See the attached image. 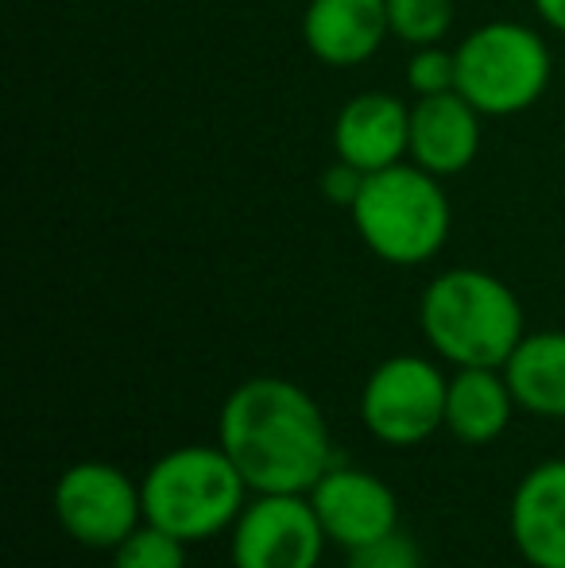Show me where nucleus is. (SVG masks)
<instances>
[{"mask_svg":"<svg viewBox=\"0 0 565 568\" xmlns=\"http://www.w3.org/2000/svg\"><path fill=\"white\" fill-rule=\"evenodd\" d=\"M387 39V0H310L302 12V43L325 67H361Z\"/></svg>","mask_w":565,"mask_h":568,"instance_id":"nucleus-12","label":"nucleus"},{"mask_svg":"<svg viewBox=\"0 0 565 568\" xmlns=\"http://www.w3.org/2000/svg\"><path fill=\"white\" fill-rule=\"evenodd\" d=\"M535 12L543 16L546 28H554L558 36H565V0H535Z\"/></svg>","mask_w":565,"mask_h":568,"instance_id":"nucleus-21","label":"nucleus"},{"mask_svg":"<svg viewBox=\"0 0 565 568\" xmlns=\"http://www.w3.org/2000/svg\"><path fill=\"white\" fill-rule=\"evenodd\" d=\"M310 503H314L325 538L345 546L349 554L387 538L400 526V503H395L392 487L372 471L349 468V464H333L310 487Z\"/></svg>","mask_w":565,"mask_h":568,"instance_id":"nucleus-9","label":"nucleus"},{"mask_svg":"<svg viewBox=\"0 0 565 568\" xmlns=\"http://www.w3.org/2000/svg\"><path fill=\"white\" fill-rule=\"evenodd\" d=\"M364 182H369V171L345 163V159H333V163L322 171V197L330 205H345V210H353L356 197H361V190H364Z\"/></svg>","mask_w":565,"mask_h":568,"instance_id":"nucleus-20","label":"nucleus"},{"mask_svg":"<svg viewBox=\"0 0 565 568\" xmlns=\"http://www.w3.org/2000/svg\"><path fill=\"white\" fill-rule=\"evenodd\" d=\"M325 541L310 495H256L233 523V568H317Z\"/></svg>","mask_w":565,"mask_h":568,"instance_id":"nucleus-8","label":"nucleus"},{"mask_svg":"<svg viewBox=\"0 0 565 568\" xmlns=\"http://www.w3.org/2000/svg\"><path fill=\"white\" fill-rule=\"evenodd\" d=\"M481 109L457 90L415 98L407 159L437 179L468 171L476 151H481Z\"/></svg>","mask_w":565,"mask_h":568,"instance_id":"nucleus-11","label":"nucleus"},{"mask_svg":"<svg viewBox=\"0 0 565 568\" xmlns=\"http://www.w3.org/2000/svg\"><path fill=\"white\" fill-rule=\"evenodd\" d=\"M140 495L143 523L174 534L186 546L229 530L249 507V484L221 445H186L163 453L140 479Z\"/></svg>","mask_w":565,"mask_h":568,"instance_id":"nucleus-3","label":"nucleus"},{"mask_svg":"<svg viewBox=\"0 0 565 568\" xmlns=\"http://www.w3.org/2000/svg\"><path fill=\"white\" fill-rule=\"evenodd\" d=\"M450 379L423 356H392L361 390V422L384 445H418L445 426Z\"/></svg>","mask_w":565,"mask_h":568,"instance_id":"nucleus-6","label":"nucleus"},{"mask_svg":"<svg viewBox=\"0 0 565 568\" xmlns=\"http://www.w3.org/2000/svg\"><path fill=\"white\" fill-rule=\"evenodd\" d=\"M349 568H418V549L400 530L349 554Z\"/></svg>","mask_w":565,"mask_h":568,"instance_id":"nucleus-19","label":"nucleus"},{"mask_svg":"<svg viewBox=\"0 0 565 568\" xmlns=\"http://www.w3.org/2000/svg\"><path fill=\"white\" fill-rule=\"evenodd\" d=\"M515 406L538 418H565V329L527 333L504 364Z\"/></svg>","mask_w":565,"mask_h":568,"instance_id":"nucleus-15","label":"nucleus"},{"mask_svg":"<svg viewBox=\"0 0 565 568\" xmlns=\"http://www.w3.org/2000/svg\"><path fill=\"white\" fill-rule=\"evenodd\" d=\"M453 16H457L453 0H387L392 39H400L407 47L442 43L453 31Z\"/></svg>","mask_w":565,"mask_h":568,"instance_id":"nucleus-16","label":"nucleus"},{"mask_svg":"<svg viewBox=\"0 0 565 568\" xmlns=\"http://www.w3.org/2000/svg\"><path fill=\"white\" fill-rule=\"evenodd\" d=\"M507 526L531 568H565V460H546L519 479Z\"/></svg>","mask_w":565,"mask_h":568,"instance_id":"nucleus-13","label":"nucleus"},{"mask_svg":"<svg viewBox=\"0 0 565 568\" xmlns=\"http://www.w3.org/2000/svg\"><path fill=\"white\" fill-rule=\"evenodd\" d=\"M113 568H186V541L148 523L113 549Z\"/></svg>","mask_w":565,"mask_h":568,"instance_id":"nucleus-17","label":"nucleus"},{"mask_svg":"<svg viewBox=\"0 0 565 568\" xmlns=\"http://www.w3.org/2000/svg\"><path fill=\"white\" fill-rule=\"evenodd\" d=\"M453 51H457V93H465L484 116H519L551 90V47L519 20L481 23Z\"/></svg>","mask_w":565,"mask_h":568,"instance_id":"nucleus-5","label":"nucleus"},{"mask_svg":"<svg viewBox=\"0 0 565 568\" xmlns=\"http://www.w3.org/2000/svg\"><path fill=\"white\" fill-rule=\"evenodd\" d=\"M418 325L430 348L453 367H504L527 337L515 291L481 267L442 271L423 291Z\"/></svg>","mask_w":565,"mask_h":568,"instance_id":"nucleus-2","label":"nucleus"},{"mask_svg":"<svg viewBox=\"0 0 565 568\" xmlns=\"http://www.w3.org/2000/svg\"><path fill=\"white\" fill-rule=\"evenodd\" d=\"M221 449L252 495H310L333 468V442L317 403L291 379L260 375L221 406Z\"/></svg>","mask_w":565,"mask_h":568,"instance_id":"nucleus-1","label":"nucleus"},{"mask_svg":"<svg viewBox=\"0 0 565 568\" xmlns=\"http://www.w3.org/2000/svg\"><path fill=\"white\" fill-rule=\"evenodd\" d=\"M504 367H457L445 395V429L465 445H484L500 437L512 422L515 395Z\"/></svg>","mask_w":565,"mask_h":568,"instance_id":"nucleus-14","label":"nucleus"},{"mask_svg":"<svg viewBox=\"0 0 565 568\" xmlns=\"http://www.w3.org/2000/svg\"><path fill=\"white\" fill-rule=\"evenodd\" d=\"M333 151L369 174L403 163L411 151V105L387 90L349 98L333 120Z\"/></svg>","mask_w":565,"mask_h":568,"instance_id":"nucleus-10","label":"nucleus"},{"mask_svg":"<svg viewBox=\"0 0 565 568\" xmlns=\"http://www.w3.org/2000/svg\"><path fill=\"white\" fill-rule=\"evenodd\" d=\"M407 85L415 98L457 90V51H445L442 43L415 47L407 62Z\"/></svg>","mask_w":565,"mask_h":568,"instance_id":"nucleus-18","label":"nucleus"},{"mask_svg":"<svg viewBox=\"0 0 565 568\" xmlns=\"http://www.w3.org/2000/svg\"><path fill=\"white\" fill-rule=\"evenodd\" d=\"M356 236L376 260L392 267L430 263L450 240L453 210L437 174L418 163H395L372 171L353 210Z\"/></svg>","mask_w":565,"mask_h":568,"instance_id":"nucleus-4","label":"nucleus"},{"mask_svg":"<svg viewBox=\"0 0 565 568\" xmlns=\"http://www.w3.org/2000/svg\"><path fill=\"white\" fill-rule=\"evenodd\" d=\"M54 518L78 546L117 549L132 530H140V484H132L113 464H74L54 484Z\"/></svg>","mask_w":565,"mask_h":568,"instance_id":"nucleus-7","label":"nucleus"}]
</instances>
